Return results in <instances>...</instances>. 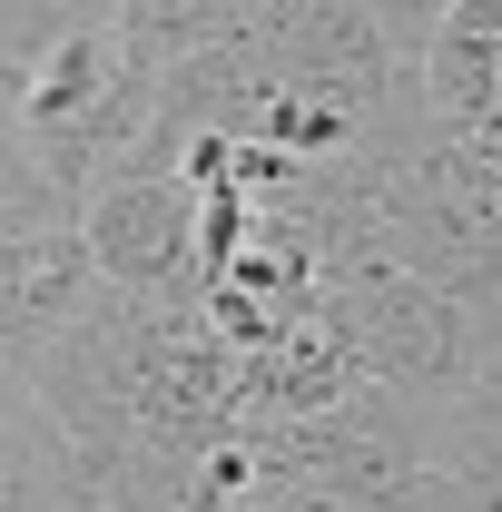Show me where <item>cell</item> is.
<instances>
[{
	"label": "cell",
	"mask_w": 502,
	"mask_h": 512,
	"mask_svg": "<svg viewBox=\"0 0 502 512\" xmlns=\"http://www.w3.org/2000/svg\"><path fill=\"white\" fill-rule=\"evenodd\" d=\"M79 247H89L109 296H168V286H188V266H197V188L178 168H119L109 188L89 197Z\"/></svg>",
	"instance_id": "obj_1"
}]
</instances>
